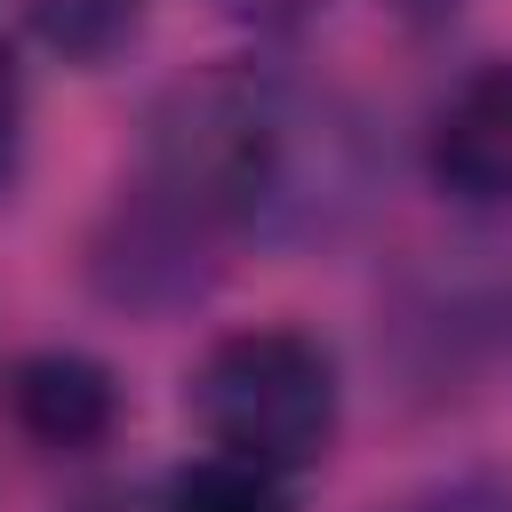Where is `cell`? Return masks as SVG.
Segmentation results:
<instances>
[{
	"label": "cell",
	"instance_id": "cell-5",
	"mask_svg": "<svg viewBox=\"0 0 512 512\" xmlns=\"http://www.w3.org/2000/svg\"><path fill=\"white\" fill-rule=\"evenodd\" d=\"M24 16L40 32V48L64 56V64H80V72L112 64L144 32V0H24Z\"/></svg>",
	"mask_w": 512,
	"mask_h": 512
},
{
	"label": "cell",
	"instance_id": "cell-6",
	"mask_svg": "<svg viewBox=\"0 0 512 512\" xmlns=\"http://www.w3.org/2000/svg\"><path fill=\"white\" fill-rule=\"evenodd\" d=\"M160 512H296V496H288V480L280 472H264V464H248V456H192V464H176L168 472V496H160Z\"/></svg>",
	"mask_w": 512,
	"mask_h": 512
},
{
	"label": "cell",
	"instance_id": "cell-2",
	"mask_svg": "<svg viewBox=\"0 0 512 512\" xmlns=\"http://www.w3.org/2000/svg\"><path fill=\"white\" fill-rule=\"evenodd\" d=\"M184 408L216 456H248L288 480L336 440V360L304 328H232L192 360Z\"/></svg>",
	"mask_w": 512,
	"mask_h": 512
},
{
	"label": "cell",
	"instance_id": "cell-3",
	"mask_svg": "<svg viewBox=\"0 0 512 512\" xmlns=\"http://www.w3.org/2000/svg\"><path fill=\"white\" fill-rule=\"evenodd\" d=\"M424 168L456 208H512V56L448 88L424 128Z\"/></svg>",
	"mask_w": 512,
	"mask_h": 512
},
{
	"label": "cell",
	"instance_id": "cell-8",
	"mask_svg": "<svg viewBox=\"0 0 512 512\" xmlns=\"http://www.w3.org/2000/svg\"><path fill=\"white\" fill-rule=\"evenodd\" d=\"M16 152H24V72H16V48L0 32V184L16 176Z\"/></svg>",
	"mask_w": 512,
	"mask_h": 512
},
{
	"label": "cell",
	"instance_id": "cell-1",
	"mask_svg": "<svg viewBox=\"0 0 512 512\" xmlns=\"http://www.w3.org/2000/svg\"><path fill=\"white\" fill-rule=\"evenodd\" d=\"M352 184V128L272 64H200L144 112L136 192L192 216L208 240L320 232L360 200Z\"/></svg>",
	"mask_w": 512,
	"mask_h": 512
},
{
	"label": "cell",
	"instance_id": "cell-9",
	"mask_svg": "<svg viewBox=\"0 0 512 512\" xmlns=\"http://www.w3.org/2000/svg\"><path fill=\"white\" fill-rule=\"evenodd\" d=\"M232 16H248V24H304L312 8H328V0H224Z\"/></svg>",
	"mask_w": 512,
	"mask_h": 512
},
{
	"label": "cell",
	"instance_id": "cell-4",
	"mask_svg": "<svg viewBox=\"0 0 512 512\" xmlns=\"http://www.w3.org/2000/svg\"><path fill=\"white\" fill-rule=\"evenodd\" d=\"M8 424L48 456H88L120 432V376L96 352H24L8 368Z\"/></svg>",
	"mask_w": 512,
	"mask_h": 512
},
{
	"label": "cell",
	"instance_id": "cell-7",
	"mask_svg": "<svg viewBox=\"0 0 512 512\" xmlns=\"http://www.w3.org/2000/svg\"><path fill=\"white\" fill-rule=\"evenodd\" d=\"M376 512H512V480L504 472H448V480H424Z\"/></svg>",
	"mask_w": 512,
	"mask_h": 512
}]
</instances>
